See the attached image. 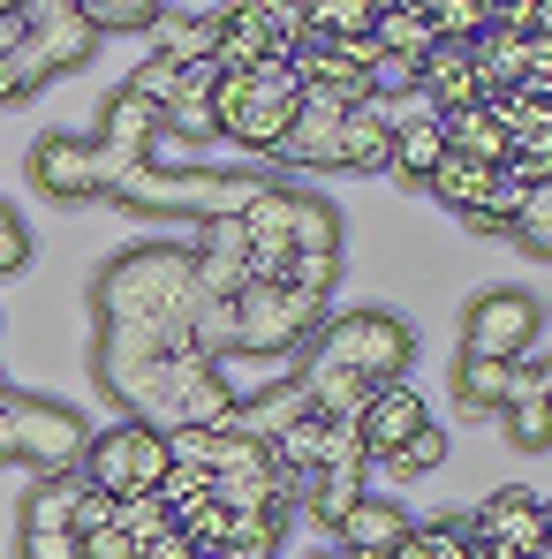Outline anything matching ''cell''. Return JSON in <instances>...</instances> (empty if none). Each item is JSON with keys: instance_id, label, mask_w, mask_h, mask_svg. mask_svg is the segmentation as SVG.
<instances>
[{"instance_id": "cell-13", "label": "cell", "mask_w": 552, "mask_h": 559, "mask_svg": "<svg viewBox=\"0 0 552 559\" xmlns=\"http://www.w3.org/2000/svg\"><path fill=\"white\" fill-rule=\"evenodd\" d=\"M303 416H318V408H310L303 378L287 371V378H273V385H258V393H243L227 431H243V439H266V447H273L280 431H287V424H303Z\"/></svg>"}, {"instance_id": "cell-23", "label": "cell", "mask_w": 552, "mask_h": 559, "mask_svg": "<svg viewBox=\"0 0 552 559\" xmlns=\"http://www.w3.org/2000/svg\"><path fill=\"white\" fill-rule=\"evenodd\" d=\"M371 38H378V53H394V61H432V46H439V31H432V8H378V23H371Z\"/></svg>"}, {"instance_id": "cell-3", "label": "cell", "mask_w": 552, "mask_h": 559, "mask_svg": "<svg viewBox=\"0 0 552 559\" xmlns=\"http://www.w3.org/2000/svg\"><path fill=\"white\" fill-rule=\"evenodd\" d=\"M295 106H303V84H295V69H287V61L243 69V76H220V92H212L220 136H227L235 152H258V159H273L280 144H287Z\"/></svg>"}, {"instance_id": "cell-19", "label": "cell", "mask_w": 552, "mask_h": 559, "mask_svg": "<svg viewBox=\"0 0 552 559\" xmlns=\"http://www.w3.org/2000/svg\"><path fill=\"white\" fill-rule=\"evenodd\" d=\"M77 476H84V484H98V491H114V499H129V491H137V424L121 416V424L92 431V447H84Z\"/></svg>"}, {"instance_id": "cell-39", "label": "cell", "mask_w": 552, "mask_h": 559, "mask_svg": "<svg viewBox=\"0 0 552 559\" xmlns=\"http://www.w3.org/2000/svg\"><path fill=\"white\" fill-rule=\"evenodd\" d=\"M280 287H295V295H310V302H326V295L341 287V258H303V250H295V258L280 265Z\"/></svg>"}, {"instance_id": "cell-14", "label": "cell", "mask_w": 552, "mask_h": 559, "mask_svg": "<svg viewBox=\"0 0 552 559\" xmlns=\"http://www.w3.org/2000/svg\"><path fill=\"white\" fill-rule=\"evenodd\" d=\"M98 144L121 152L129 167H152V152H160V106H144V98H129L114 84L106 106H98Z\"/></svg>"}, {"instance_id": "cell-38", "label": "cell", "mask_w": 552, "mask_h": 559, "mask_svg": "<svg viewBox=\"0 0 552 559\" xmlns=\"http://www.w3.org/2000/svg\"><path fill=\"white\" fill-rule=\"evenodd\" d=\"M371 23H378V8L371 0H341V8H310V38H371Z\"/></svg>"}, {"instance_id": "cell-21", "label": "cell", "mask_w": 552, "mask_h": 559, "mask_svg": "<svg viewBox=\"0 0 552 559\" xmlns=\"http://www.w3.org/2000/svg\"><path fill=\"white\" fill-rule=\"evenodd\" d=\"M447 152L455 159H469V167H484V175H500L507 159H515V136L484 114V98L469 106V114H447Z\"/></svg>"}, {"instance_id": "cell-33", "label": "cell", "mask_w": 552, "mask_h": 559, "mask_svg": "<svg viewBox=\"0 0 552 559\" xmlns=\"http://www.w3.org/2000/svg\"><path fill=\"white\" fill-rule=\"evenodd\" d=\"M121 92H129V98H144V106H160V114H167V106L183 98V69H175V61H160V53H144V61H137V69L121 76Z\"/></svg>"}, {"instance_id": "cell-4", "label": "cell", "mask_w": 552, "mask_h": 559, "mask_svg": "<svg viewBox=\"0 0 552 559\" xmlns=\"http://www.w3.org/2000/svg\"><path fill=\"white\" fill-rule=\"evenodd\" d=\"M92 447V424L69 408V401H46V393H15L0 401V462L31 468V476H69Z\"/></svg>"}, {"instance_id": "cell-41", "label": "cell", "mask_w": 552, "mask_h": 559, "mask_svg": "<svg viewBox=\"0 0 552 559\" xmlns=\"http://www.w3.org/2000/svg\"><path fill=\"white\" fill-rule=\"evenodd\" d=\"M160 499H167V514H189V507H204V499H220L212 491V468H167V484H160Z\"/></svg>"}, {"instance_id": "cell-36", "label": "cell", "mask_w": 552, "mask_h": 559, "mask_svg": "<svg viewBox=\"0 0 552 559\" xmlns=\"http://www.w3.org/2000/svg\"><path fill=\"white\" fill-rule=\"evenodd\" d=\"M114 530H121V537H137V545H152V537H167V530H175V514H167V499H160V491H129Z\"/></svg>"}, {"instance_id": "cell-50", "label": "cell", "mask_w": 552, "mask_h": 559, "mask_svg": "<svg viewBox=\"0 0 552 559\" xmlns=\"http://www.w3.org/2000/svg\"><path fill=\"white\" fill-rule=\"evenodd\" d=\"M0 106H15V84H8V69H0Z\"/></svg>"}, {"instance_id": "cell-11", "label": "cell", "mask_w": 552, "mask_h": 559, "mask_svg": "<svg viewBox=\"0 0 552 559\" xmlns=\"http://www.w3.org/2000/svg\"><path fill=\"white\" fill-rule=\"evenodd\" d=\"M469 537H477V545H500V552L538 559L545 552V499L522 491V484H500V491L469 514Z\"/></svg>"}, {"instance_id": "cell-32", "label": "cell", "mask_w": 552, "mask_h": 559, "mask_svg": "<svg viewBox=\"0 0 552 559\" xmlns=\"http://www.w3.org/2000/svg\"><path fill=\"white\" fill-rule=\"evenodd\" d=\"M424 8H432L439 46H477V38L492 31V8H484V0H424Z\"/></svg>"}, {"instance_id": "cell-30", "label": "cell", "mask_w": 552, "mask_h": 559, "mask_svg": "<svg viewBox=\"0 0 552 559\" xmlns=\"http://www.w3.org/2000/svg\"><path fill=\"white\" fill-rule=\"evenodd\" d=\"M500 424H507V447L515 454H545L552 447V401H538V393H515L500 408Z\"/></svg>"}, {"instance_id": "cell-6", "label": "cell", "mask_w": 552, "mask_h": 559, "mask_svg": "<svg viewBox=\"0 0 552 559\" xmlns=\"http://www.w3.org/2000/svg\"><path fill=\"white\" fill-rule=\"evenodd\" d=\"M98 53V38L84 31V15H77V0H31V38L0 61L8 69V84H15V98L46 92L54 76H69V69H84Z\"/></svg>"}, {"instance_id": "cell-26", "label": "cell", "mask_w": 552, "mask_h": 559, "mask_svg": "<svg viewBox=\"0 0 552 559\" xmlns=\"http://www.w3.org/2000/svg\"><path fill=\"white\" fill-rule=\"evenodd\" d=\"M492 182H500V175H484V167H469V159H455V152H447V159H439V175H432L424 189H432V197H439L455 219H469V212H484Z\"/></svg>"}, {"instance_id": "cell-18", "label": "cell", "mask_w": 552, "mask_h": 559, "mask_svg": "<svg viewBox=\"0 0 552 559\" xmlns=\"http://www.w3.org/2000/svg\"><path fill=\"white\" fill-rule=\"evenodd\" d=\"M409 530H416V514H409L401 499H378V491H364V499L341 514V530H333V537H341V552H394Z\"/></svg>"}, {"instance_id": "cell-44", "label": "cell", "mask_w": 552, "mask_h": 559, "mask_svg": "<svg viewBox=\"0 0 552 559\" xmlns=\"http://www.w3.org/2000/svg\"><path fill=\"white\" fill-rule=\"evenodd\" d=\"M167 454H175L183 468H212V462H220V431H197V424H175V431H167Z\"/></svg>"}, {"instance_id": "cell-9", "label": "cell", "mask_w": 552, "mask_h": 559, "mask_svg": "<svg viewBox=\"0 0 552 559\" xmlns=\"http://www.w3.org/2000/svg\"><path fill=\"white\" fill-rule=\"evenodd\" d=\"M538 341H545V295H530V287H484V295L461 302V356L530 364Z\"/></svg>"}, {"instance_id": "cell-7", "label": "cell", "mask_w": 552, "mask_h": 559, "mask_svg": "<svg viewBox=\"0 0 552 559\" xmlns=\"http://www.w3.org/2000/svg\"><path fill=\"white\" fill-rule=\"evenodd\" d=\"M326 325V302L280 287V280H250L235 295V356H295L310 348Z\"/></svg>"}, {"instance_id": "cell-49", "label": "cell", "mask_w": 552, "mask_h": 559, "mask_svg": "<svg viewBox=\"0 0 552 559\" xmlns=\"http://www.w3.org/2000/svg\"><path fill=\"white\" fill-rule=\"evenodd\" d=\"M469 559H522V552H500V545H477Z\"/></svg>"}, {"instance_id": "cell-16", "label": "cell", "mask_w": 552, "mask_h": 559, "mask_svg": "<svg viewBox=\"0 0 552 559\" xmlns=\"http://www.w3.org/2000/svg\"><path fill=\"white\" fill-rule=\"evenodd\" d=\"M439 159H447V121L424 106V114H401V129H394V182L401 189H424L439 175Z\"/></svg>"}, {"instance_id": "cell-46", "label": "cell", "mask_w": 552, "mask_h": 559, "mask_svg": "<svg viewBox=\"0 0 552 559\" xmlns=\"http://www.w3.org/2000/svg\"><path fill=\"white\" fill-rule=\"evenodd\" d=\"M77 559H137V537H121V530H98L77 545Z\"/></svg>"}, {"instance_id": "cell-40", "label": "cell", "mask_w": 552, "mask_h": 559, "mask_svg": "<svg viewBox=\"0 0 552 559\" xmlns=\"http://www.w3.org/2000/svg\"><path fill=\"white\" fill-rule=\"evenodd\" d=\"M439 462H447V431H439V424H424V431H416L394 462H378V468H394V476H432Z\"/></svg>"}, {"instance_id": "cell-2", "label": "cell", "mask_w": 552, "mask_h": 559, "mask_svg": "<svg viewBox=\"0 0 552 559\" xmlns=\"http://www.w3.org/2000/svg\"><path fill=\"white\" fill-rule=\"evenodd\" d=\"M266 182L273 175H227V167H183V175H167V167H137L106 204L129 212V219H189V227H204V219H243Z\"/></svg>"}, {"instance_id": "cell-43", "label": "cell", "mask_w": 552, "mask_h": 559, "mask_svg": "<svg viewBox=\"0 0 552 559\" xmlns=\"http://www.w3.org/2000/svg\"><path fill=\"white\" fill-rule=\"evenodd\" d=\"M23 265H31V227L15 204H0V280H15Z\"/></svg>"}, {"instance_id": "cell-31", "label": "cell", "mask_w": 552, "mask_h": 559, "mask_svg": "<svg viewBox=\"0 0 552 559\" xmlns=\"http://www.w3.org/2000/svg\"><path fill=\"white\" fill-rule=\"evenodd\" d=\"M507 242H515L522 258H552V182H538L530 197H522V212H515Z\"/></svg>"}, {"instance_id": "cell-37", "label": "cell", "mask_w": 552, "mask_h": 559, "mask_svg": "<svg viewBox=\"0 0 552 559\" xmlns=\"http://www.w3.org/2000/svg\"><path fill=\"white\" fill-rule=\"evenodd\" d=\"M77 545L69 522H15V559H77Z\"/></svg>"}, {"instance_id": "cell-42", "label": "cell", "mask_w": 552, "mask_h": 559, "mask_svg": "<svg viewBox=\"0 0 552 559\" xmlns=\"http://www.w3.org/2000/svg\"><path fill=\"white\" fill-rule=\"evenodd\" d=\"M114 522H121V499H114V491H98V484H84V499H77L69 530H77V537H98V530H114Z\"/></svg>"}, {"instance_id": "cell-22", "label": "cell", "mask_w": 552, "mask_h": 559, "mask_svg": "<svg viewBox=\"0 0 552 559\" xmlns=\"http://www.w3.org/2000/svg\"><path fill=\"white\" fill-rule=\"evenodd\" d=\"M455 401H461V416H500V408L515 401V364L455 356Z\"/></svg>"}, {"instance_id": "cell-27", "label": "cell", "mask_w": 552, "mask_h": 559, "mask_svg": "<svg viewBox=\"0 0 552 559\" xmlns=\"http://www.w3.org/2000/svg\"><path fill=\"white\" fill-rule=\"evenodd\" d=\"M477 552V537H469V514H447V522H416L401 545H394V559H469Z\"/></svg>"}, {"instance_id": "cell-34", "label": "cell", "mask_w": 552, "mask_h": 559, "mask_svg": "<svg viewBox=\"0 0 552 559\" xmlns=\"http://www.w3.org/2000/svg\"><path fill=\"white\" fill-rule=\"evenodd\" d=\"M175 530H183V537H189V545H197L204 559H220V552H227V537H235V514H227L220 499H204V507L175 514Z\"/></svg>"}, {"instance_id": "cell-48", "label": "cell", "mask_w": 552, "mask_h": 559, "mask_svg": "<svg viewBox=\"0 0 552 559\" xmlns=\"http://www.w3.org/2000/svg\"><path fill=\"white\" fill-rule=\"evenodd\" d=\"M137 559H204V552L189 545L183 530H167V537H152V545H137Z\"/></svg>"}, {"instance_id": "cell-51", "label": "cell", "mask_w": 552, "mask_h": 559, "mask_svg": "<svg viewBox=\"0 0 552 559\" xmlns=\"http://www.w3.org/2000/svg\"><path fill=\"white\" fill-rule=\"evenodd\" d=\"M333 559H394V552H333Z\"/></svg>"}, {"instance_id": "cell-25", "label": "cell", "mask_w": 552, "mask_h": 559, "mask_svg": "<svg viewBox=\"0 0 552 559\" xmlns=\"http://www.w3.org/2000/svg\"><path fill=\"white\" fill-rule=\"evenodd\" d=\"M303 258H341V212L326 204V197H310V189H295V235H287ZM287 250V258H295Z\"/></svg>"}, {"instance_id": "cell-28", "label": "cell", "mask_w": 552, "mask_h": 559, "mask_svg": "<svg viewBox=\"0 0 552 559\" xmlns=\"http://www.w3.org/2000/svg\"><path fill=\"white\" fill-rule=\"evenodd\" d=\"M235 401H243V393H235V378H227V371H204L183 393V424H197V431H227V424H235Z\"/></svg>"}, {"instance_id": "cell-53", "label": "cell", "mask_w": 552, "mask_h": 559, "mask_svg": "<svg viewBox=\"0 0 552 559\" xmlns=\"http://www.w3.org/2000/svg\"><path fill=\"white\" fill-rule=\"evenodd\" d=\"M538 559H552V545H545V552H538Z\"/></svg>"}, {"instance_id": "cell-5", "label": "cell", "mask_w": 552, "mask_h": 559, "mask_svg": "<svg viewBox=\"0 0 552 559\" xmlns=\"http://www.w3.org/2000/svg\"><path fill=\"white\" fill-rule=\"evenodd\" d=\"M310 356L318 364H341V371H364L371 385H394V378H409V364H416V333L394 310H341V318L318 325Z\"/></svg>"}, {"instance_id": "cell-10", "label": "cell", "mask_w": 552, "mask_h": 559, "mask_svg": "<svg viewBox=\"0 0 552 559\" xmlns=\"http://www.w3.org/2000/svg\"><path fill=\"white\" fill-rule=\"evenodd\" d=\"M356 106L333 92H303L295 106V129H287V144L273 152V167L287 175H310V167H341V121H349Z\"/></svg>"}, {"instance_id": "cell-12", "label": "cell", "mask_w": 552, "mask_h": 559, "mask_svg": "<svg viewBox=\"0 0 552 559\" xmlns=\"http://www.w3.org/2000/svg\"><path fill=\"white\" fill-rule=\"evenodd\" d=\"M424 424H432V408H424V393H416L409 378L378 385V393H371V408H364V447H371V462H394V454H401Z\"/></svg>"}, {"instance_id": "cell-8", "label": "cell", "mask_w": 552, "mask_h": 559, "mask_svg": "<svg viewBox=\"0 0 552 559\" xmlns=\"http://www.w3.org/2000/svg\"><path fill=\"white\" fill-rule=\"evenodd\" d=\"M23 167H31V182L46 189L54 204H106L114 189L137 175V167H129L121 152H106L98 136H38Z\"/></svg>"}, {"instance_id": "cell-24", "label": "cell", "mask_w": 552, "mask_h": 559, "mask_svg": "<svg viewBox=\"0 0 552 559\" xmlns=\"http://www.w3.org/2000/svg\"><path fill=\"white\" fill-rule=\"evenodd\" d=\"M356 499H364V468H318V476H310V491H303V514L333 537V530H341V514H349Z\"/></svg>"}, {"instance_id": "cell-20", "label": "cell", "mask_w": 552, "mask_h": 559, "mask_svg": "<svg viewBox=\"0 0 552 559\" xmlns=\"http://www.w3.org/2000/svg\"><path fill=\"white\" fill-rule=\"evenodd\" d=\"M394 129H401V114L356 106V114L341 121V175H386V167H394Z\"/></svg>"}, {"instance_id": "cell-17", "label": "cell", "mask_w": 552, "mask_h": 559, "mask_svg": "<svg viewBox=\"0 0 552 559\" xmlns=\"http://www.w3.org/2000/svg\"><path fill=\"white\" fill-rule=\"evenodd\" d=\"M303 393H310V408H318V416H333V424H364V408H371V393H378V385H371L364 371H341V364H318V356H310V348H303Z\"/></svg>"}, {"instance_id": "cell-29", "label": "cell", "mask_w": 552, "mask_h": 559, "mask_svg": "<svg viewBox=\"0 0 552 559\" xmlns=\"http://www.w3.org/2000/svg\"><path fill=\"white\" fill-rule=\"evenodd\" d=\"M92 38H121V31H160V0H77Z\"/></svg>"}, {"instance_id": "cell-15", "label": "cell", "mask_w": 552, "mask_h": 559, "mask_svg": "<svg viewBox=\"0 0 552 559\" xmlns=\"http://www.w3.org/2000/svg\"><path fill=\"white\" fill-rule=\"evenodd\" d=\"M424 76V106L447 121V114H469L484 98V76H477V53L469 46H432V61L416 69Z\"/></svg>"}, {"instance_id": "cell-52", "label": "cell", "mask_w": 552, "mask_h": 559, "mask_svg": "<svg viewBox=\"0 0 552 559\" xmlns=\"http://www.w3.org/2000/svg\"><path fill=\"white\" fill-rule=\"evenodd\" d=\"M0 401H8V378H0Z\"/></svg>"}, {"instance_id": "cell-45", "label": "cell", "mask_w": 552, "mask_h": 559, "mask_svg": "<svg viewBox=\"0 0 552 559\" xmlns=\"http://www.w3.org/2000/svg\"><path fill=\"white\" fill-rule=\"evenodd\" d=\"M23 38H31V8H23V0H0V61H8Z\"/></svg>"}, {"instance_id": "cell-47", "label": "cell", "mask_w": 552, "mask_h": 559, "mask_svg": "<svg viewBox=\"0 0 552 559\" xmlns=\"http://www.w3.org/2000/svg\"><path fill=\"white\" fill-rule=\"evenodd\" d=\"M515 393H538V401H552V356H530V364H515Z\"/></svg>"}, {"instance_id": "cell-1", "label": "cell", "mask_w": 552, "mask_h": 559, "mask_svg": "<svg viewBox=\"0 0 552 559\" xmlns=\"http://www.w3.org/2000/svg\"><path fill=\"white\" fill-rule=\"evenodd\" d=\"M92 310L98 325H152V318H183L197 310V250L144 235L129 250H114L92 280Z\"/></svg>"}, {"instance_id": "cell-35", "label": "cell", "mask_w": 552, "mask_h": 559, "mask_svg": "<svg viewBox=\"0 0 552 559\" xmlns=\"http://www.w3.org/2000/svg\"><path fill=\"white\" fill-rule=\"evenodd\" d=\"M160 136H175V144H212V136H220L212 98H175V106L160 114Z\"/></svg>"}]
</instances>
